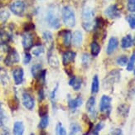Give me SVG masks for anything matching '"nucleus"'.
<instances>
[{
	"mask_svg": "<svg viewBox=\"0 0 135 135\" xmlns=\"http://www.w3.org/2000/svg\"><path fill=\"white\" fill-rule=\"evenodd\" d=\"M82 27L86 32H90L95 28V12L90 7H85L82 10Z\"/></svg>",
	"mask_w": 135,
	"mask_h": 135,
	"instance_id": "f257e3e1",
	"label": "nucleus"
},
{
	"mask_svg": "<svg viewBox=\"0 0 135 135\" xmlns=\"http://www.w3.org/2000/svg\"><path fill=\"white\" fill-rule=\"evenodd\" d=\"M62 20L64 24L69 27H74L75 26V15L73 9L69 6H65L62 8Z\"/></svg>",
	"mask_w": 135,
	"mask_h": 135,
	"instance_id": "f03ea898",
	"label": "nucleus"
},
{
	"mask_svg": "<svg viewBox=\"0 0 135 135\" xmlns=\"http://www.w3.org/2000/svg\"><path fill=\"white\" fill-rule=\"evenodd\" d=\"M9 8L12 13H14L15 15L22 16L26 9V4L22 0H15L14 2L10 4Z\"/></svg>",
	"mask_w": 135,
	"mask_h": 135,
	"instance_id": "7ed1b4c3",
	"label": "nucleus"
},
{
	"mask_svg": "<svg viewBox=\"0 0 135 135\" xmlns=\"http://www.w3.org/2000/svg\"><path fill=\"white\" fill-rule=\"evenodd\" d=\"M119 79H120V71H119L118 70H112L104 79V86L105 88H108L114 85L115 82H118Z\"/></svg>",
	"mask_w": 135,
	"mask_h": 135,
	"instance_id": "20e7f679",
	"label": "nucleus"
},
{
	"mask_svg": "<svg viewBox=\"0 0 135 135\" xmlns=\"http://www.w3.org/2000/svg\"><path fill=\"white\" fill-rule=\"evenodd\" d=\"M46 21H47L48 25L53 29H57L61 26L60 20L58 18V17L56 15V13L53 12V10L48 11L47 16H46Z\"/></svg>",
	"mask_w": 135,
	"mask_h": 135,
	"instance_id": "39448f33",
	"label": "nucleus"
},
{
	"mask_svg": "<svg viewBox=\"0 0 135 135\" xmlns=\"http://www.w3.org/2000/svg\"><path fill=\"white\" fill-rule=\"evenodd\" d=\"M111 101L112 99L108 95H103L100 99V103H99V110L104 114H109L111 109Z\"/></svg>",
	"mask_w": 135,
	"mask_h": 135,
	"instance_id": "423d86ee",
	"label": "nucleus"
},
{
	"mask_svg": "<svg viewBox=\"0 0 135 135\" xmlns=\"http://www.w3.org/2000/svg\"><path fill=\"white\" fill-rule=\"evenodd\" d=\"M104 14L106 15L109 18L116 19V18H119L120 17L121 13H120V10L118 8V6L116 4H112V5L109 6V7L105 9Z\"/></svg>",
	"mask_w": 135,
	"mask_h": 135,
	"instance_id": "0eeeda50",
	"label": "nucleus"
},
{
	"mask_svg": "<svg viewBox=\"0 0 135 135\" xmlns=\"http://www.w3.org/2000/svg\"><path fill=\"white\" fill-rule=\"evenodd\" d=\"M19 60H20V58H19V55L17 53V51L14 49H11L8 51V56L5 58L4 63L7 66H12V65H13V64L18 62Z\"/></svg>",
	"mask_w": 135,
	"mask_h": 135,
	"instance_id": "6e6552de",
	"label": "nucleus"
},
{
	"mask_svg": "<svg viewBox=\"0 0 135 135\" xmlns=\"http://www.w3.org/2000/svg\"><path fill=\"white\" fill-rule=\"evenodd\" d=\"M22 104L25 106V108H27L29 110H32L34 109L35 107V100L33 97L27 92H23L22 96Z\"/></svg>",
	"mask_w": 135,
	"mask_h": 135,
	"instance_id": "1a4fd4ad",
	"label": "nucleus"
},
{
	"mask_svg": "<svg viewBox=\"0 0 135 135\" xmlns=\"http://www.w3.org/2000/svg\"><path fill=\"white\" fill-rule=\"evenodd\" d=\"M22 44L23 48L25 50H29L33 46V37L32 35L28 32H26L24 34L22 35Z\"/></svg>",
	"mask_w": 135,
	"mask_h": 135,
	"instance_id": "9d476101",
	"label": "nucleus"
},
{
	"mask_svg": "<svg viewBox=\"0 0 135 135\" xmlns=\"http://www.w3.org/2000/svg\"><path fill=\"white\" fill-rule=\"evenodd\" d=\"M23 76H24V71L22 68L17 67L13 71V77L16 85H21L23 81Z\"/></svg>",
	"mask_w": 135,
	"mask_h": 135,
	"instance_id": "9b49d317",
	"label": "nucleus"
},
{
	"mask_svg": "<svg viewBox=\"0 0 135 135\" xmlns=\"http://www.w3.org/2000/svg\"><path fill=\"white\" fill-rule=\"evenodd\" d=\"M119 46V40L117 37H110L109 40V42H108V46H107V48H106V53L108 55L112 54L113 52L117 49Z\"/></svg>",
	"mask_w": 135,
	"mask_h": 135,
	"instance_id": "f8f14e48",
	"label": "nucleus"
},
{
	"mask_svg": "<svg viewBox=\"0 0 135 135\" xmlns=\"http://www.w3.org/2000/svg\"><path fill=\"white\" fill-rule=\"evenodd\" d=\"M86 110L88 111L92 117H95L96 111H95V98L91 96L86 102Z\"/></svg>",
	"mask_w": 135,
	"mask_h": 135,
	"instance_id": "ddd939ff",
	"label": "nucleus"
},
{
	"mask_svg": "<svg viewBox=\"0 0 135 135\" xmlns=\"http://www.w3.org/2000/svg\"><path fill=\"white\" fill-rule=\"evenodd\" d=\"M60 36L62 37V42L64 46H70L72 40V33L70 30H63L59 33Z\"/></svg>",
	"mask_w": 135,
	"mask_h": 135,
	"instance_id": "4468645a",
	"label": "nucleus"
},
{
	"mask_svg": "<svg viewBox=\"0 0 135 135\" xmlns=\"http://www.w3.org/2000/svg\"><path fill=\"white\" fill-rule=\"evenodd\" d=\"M75 52L72 51H67L62 56V63L64 66H67L68 64L74 61L75 58Z\"/></svg>",
	"mask_w": 135,
	"mask_h": 135,
	"instance_id": "2eb2a0df",
	"label": "nucleus"
},
{
	"mask_svg": "<svg viewBox=\"0 0 135 135\" xmlns=\"http://www.w3.org/2000/svg\"><path fill=\"white\" fill-rule=\"evenodd\" d=\"M83 103V100H82V98L80 96H78L75 99H70L68 100V106L70 109L75 110L77 108H79L80 105Z\"/></svg>",
	"mask_w": 135,
	"mask_h": 135,
	"instance_id": "dca6fc26",
	"label": "nucleus"
},
{
	"mask_svg": "<svg viewBox=\"0 0 135 135\" xmlns=\"http://www.w3.org/2000/svg\"><path fill=\"white\" fill-rule=\"evenodd\" d=\"M0 38L3 42H7L12 38V32L6 27L0 28Z\"/></svg>",
	"mask_w": 135,
	"mask_h": 135,
	"instance_id": "f3484780",
	"label": "nucleus"
},
{
	"mask_svg": "<svg viewBox=\"0 0 135 135\" xmlns=\"http://www.w3.org/2000/svg\"><path fill=\"white\" fill-rule=\"evenodd\" d=\"M42 38L44 40L45 43L48 46L49 51L52 50V48H53V37H52V34L50 32L46 31V32H43Z\"/></svg>",
	"mask_w": 135,
	"mask_h": 135,
	"instance_id": "a211bd4d",
	"label": "nucleus"
},
{
	"mask_svg": "<svg viewBox=\"0 0 135 135\" xmlns=\"http://www.w3.org/2000/svg\"><path fill=\"white\" fill-rule=\"evenodd\" d=\"M82 41H83V35L82 32L79 30L75 31L73 33L72 36V42L75 46H80L82 44Z\"/></svg>",
	"mask_w": 135,
	"mask_h": 135,
	"instance_id": "6ab92c4d",
	"label": "nucleus"
},
{
	"mask_svg": "<svg viewBox=\"0 0 135 135\" xmlns=\"http://www.w3.org/2000/svg\"><path fill=\"white\" fill-rule=\"evenodd\" d=\"M133 45V38L131 35H126L121 40V47L123 49H128L131 47Z\"/></svg>",
	"mask_w": 135,
	"mask_h": 135,
	"instance_id": "aec40b11",
	"label": "nucleus"
},
{
	"mask_svg": "<svg viewBox=\"0 0 135 135\" xmlns=\"http://www.w3.org/2000/svg\"><path fill=\"white\" fill-rule=\"evenodd\" d=\"M69 85H71L73 89L77 91L80 89L81 85H82V80L79 77H75V76H72V77L70 78L69 80Z\"/></svg>",
	"mask_w": 135,
	"mask_h": 135,
	"instance_id": "412c9836",
	"label": "nucleus"
},
{
	"mask_svg": "<svg viewBox=\"0 0 135 135\" xmlns=\"http://www.w3.org/2000/svg\"><path fill=\"white\" fill-rule=\"evenodd\" d=\"M24 125L22 122L17 121L13 124V135H23L24 133Z\"/></svg>",
	"mask_w": 135,
	"mask_h": 135,
	"instance_id": "4be33fe9",
	"label": "nucleus"
},
{
	"mask_svg": "<svg viewBox=\"0 0 135 135\" xmlns=\"http://www.w3.org/2000/svg\"><path fill=\"white\" fill-rule=\"evenodd\" d=\"M90 51L93 56H97L100 52V46L96 41H93L90 44Z\"/></svg>",
	"mask_w": 135,
	"mask_h": 135,
	"instance_id": "5701e85b",
	"label": "nucleus"
},
{
	"mask_svg": "<svg viewBox=\"0 0 135 135\" xmlns=\"http://www.w3.org/2000/svg\"><path fill=\"white\" fill-rule=\"evenodd\" d=\"M99 89V81L98 75H95L92 79V84H91V93L92 94H96L98 93Z\"/></svg>",
	"mask_w": 135,
	"mask_h": 135,
	"instance_id": "b1692460",
	"label": "nucleus"
},
{
	"mask_svg": "<svg viewBox=\"0 0 135 135\" xmlns=\"http://www.w3.org/2000/svg\"><path fill=\"white\" fill-rule=\"evenodd\" d=\"M0 81L2 82L3 85H7L9 82L8 73L3 68H0Z\"/></svg>",
	"mask_w": 135,
	"mask_h": 135,
	"instance_id": "393cba45",
	"label": "nucleus"
},
{
	"mask_svg": "<svg viewBox=\"0 0 135 135\" xmlns=\"http://www.w3.org/2000/svg\"><path fill=\"white\" fill-rule=\"evenodd\" d=\"M41 71H42V65L41 64H35L31 68V73L34 78H37Z\"/></svg>",
	"mask_w": 135,
	"mask_h": 135,
	"instance_id": "a878e982",
	"label": "nucleus"
},
{
	"mask_svg": "<svg viewBox=\"0 0 135 135\" xmlns=\"http://www.w3.org/2000/svg\"><path fill=\"white\" fill-rule=\"evenodd\" d=\"M118 112L123 117H127L129 112V106L127 104H121L118 108Z\"/></svg>",
	"mask_w": 135,
	"mask_h": 135,
	"instance_id": "bb28decb",
	"label": "nucleus"
},
{
	"mask_svg": "<svg viewBox=\"0 0 135 135\" xmlns=\"http://www.w3.org/2000/svg\"><path fill=\"white\" fill-rule=\"evenodd\" d=\"M81 128L77 124H72L70 125V132L69 135H80Z\"/></svg>",
	"mask_w": 135,
	"mask_h": 135,
	"instance_id": "cd10ccee",
	"label": "nucleus"
},
{
	"mask_svg": "<svg viewBox=\"0 0 135 135\" xmlns=\"http://www.w3.org/2000/svg\"><path fill=\"white\" fill-rule=\"evenodd\" d=\"M49 124V117L47 115H45L43 117H42V119H41L40 123H39V125L38 127L42 129H44L46 127L48 126Z\"/></svg>",
	"mask_w": 135,
	"mask_h": 135,
	"instance_id": "c85d7f7f",
	"label": "nucleus"
},
{
	"mask_svg": "<svg viewBox=\"0 0 135 135\" xmlns=\"http://www.w3.org/2000/svg\"><path fill=\"white\" fill-rule=\"evenodd\" d=\"M134 65H135V52L131 55L129 60L128 61V64H127V70L128 71H131L133 70V67H134Z\"/></svg>",
	"mask_w": 135,
	"mask_h": 135,
	"instance_id": "c756f323",
	"label": "nucleus"
},
{
	"mask_svg": "<svg viewBox=\"0 0 135 135\" xmlns=\"http://www.w3.org/2000/svg\"><path fill=\"white\" fill-rule=\"evenodd\" d=\"M81 62H82V65H83L85 67H88L90 66V56L89 54L85 53L81 56Z\"/></svg>",
	"mask_w": 135,
	"mask_h": 135,
	"instance_id": "7c9ffc66",
	"label": "nucleus"
},
{
	"mask_svg": "<svg viewBox=\"0 0 135 135\" xmlns=\"http://www.w3.org/2000/svg\"><path fill=\"white\" fill-rule=\"evenodd\" d=\"M48 62L49 64L51 66H53V67H56L58 66V60H57V58L56 57L55 55H53L52 53H49L48 55Z\"/></svg>",
	"mask_w": 135,
	"mask_h": 135,
	"instance_id": "2f4dec72",
	"label": "nucleus"
},
{
	"mask_svg": "<svg viewBox=\"0 0 135 135\" xmlns=\"http://www.w3.org/2000/svg\"><path fill=\"white\" fill-rule=\"evenodd\" d=\"M56 135H66V130L61 124V123H58L56 127Z\"/></svg>",
	"mask_w": 135,
	"mask_h": 135,
	"instance_id": "473e14b6",
	"label": "nucleus"
},
{
	"mask_svg": "<svg viewBox=\"0 0 135 135\" xmlns=\"http://www.w3.org/2000/svg\"><path fill=\"white\" fill-rule=\"evenodd\" d=\"M104 127V123H102V122L99 123V124H97L95 126V128H94L93 129L91 130V132H90L91 135H99V131H100Z\"/></svg>",
	"mask_w": 135,
	"mask_h": 135,
	"instance_id": "72a5a7b5",
	"label": "nucleus"
},
{
	"mask_svg": "<svg viewBox=\"0 0 135 135\" xmlns=\"http://www.w3.org/2000/svg\"><path fill=\"white\" fill-rule=\"evenodd\" d=\"M44 52V47L42 45H39V46H37L36 47H34L32 49V54L36 56H41L42 53Z\"/></svg>",
	"mask_w": 135,
	"mask_h": 135,
	"instance_id": "f704fd0d",
	"label": "nucleus"
},
{
	"mask_svg": "<svg viewBox=\"0 0 135 135\" xmlns=\"http://www.w3.org/2000/svg\"><path fill=\"white\" fill-rule=\"evenodd\" d=\"M128 59L126 56H121L119 57H118V59H117L116 62L118 65L121 66H127L128 64Z\"/></svg>",
	"mask_w": 135,
	"mask_h": 135,
	"instance_id": "c9c22d12",
	"label": "nucleus"
},
{
	"mask_svg": "<svg viewBox=\"0 0 135 135\" xmlns=\"http://www.w3.org/2000/svg\"><path fill=\"white\" fill-rule=\"evenodd\" d=\"M9 17H10V13L8 10L3 9V10L0 11V20H1L2 22H5L9 18Z\"/></svg>",
	"mask_w": 135,
	"mask_h": 135,
	"instance_id": "e433bc0d",
	"label": "nucleus"
},
{
	"mask_svg": "<svg viewBox=\"0 0 135 135\" xmlns=\"http://www.w3.org/2000/svg\"><path fill=\"white\" fill-rule=\"evenodd\" d=\"M127 21L128 22L130 28L135 29V14H130L127 17Z\"/></svg>",
	"mask_w": 135,
	"mask_h": 135,
	"instance_id": "4c0bfd02",
	"label": "nucleus"
},
{
	"mask_svg": "<svg viewBox=\"0 0 135 135\" xmlns=\"http://www.w3.org/2000/svg\"><path fill=\"white\" fill-rule=\"evenodd\" d=\"M127 9L130 13H135V0H128L127 1Z\"/></svg>",
	"mask_w": 135,
	"mask_h": 135,
	"instance_id": "58836bf2",
	"label": "nucleus"
},
{
	"mask_svg": "<svg viewBox=\"0 0 135 135\" xmlns=\"http://www.w3.org/2000/svg\"><path fill=\"white\" fill-rule=\"evenodd\" d=\"M57 90H58V85H56L54 89L52 90L50 93V99L51 100L53 103V105H55V99H56V92H57Z\"/></svg>",
	"mask_w": 135,
	"mask_h": 135,
	"instance_id": "ea45409f",
	"label": "nucleus"
},
{
	"mask_svg": "<svg viewBox=\"0 0 135 135\" xmlns=\"http://www.w3.org/2000/svg\"><path fill=\"white\" fill-rule=\"evenodd\" d=\"M31 60H32L31 54L28 53V52H26V53L24 54V56H23V63H24L25 65H27V64H28L31 61Z\"/></svg>",
	"mask_w": 135,
	"mask_h": 135,
	"instance_id": "a19ab883",
	"label": "nucleus"
},
{
	"mask_svg": "<svg viewBox=\"0 0 135 135\" xmlns=\"http://www.w3.org/2000/svg\"><path fill=\"white\" fill-rule=\"evenodd\" d=\"M109 135H124V133L120 128H114L113 130L110 131Z\"/></svg>",
	"mask_w": 135,
	"mask_h": 135,
	"instance_id": "79ce46f5",
	"label": "nucleus"
},
{
	"mask_svg": "<svg viewBox=\"0 0 135 135\" xmlns=\"http://www.w3.org/2000/svg\"><path fill=\"white\" fill-rule=\"evenodd\" d=\"M38 98H39V100H42L45 98V94H44V90H43V88L42 87L41 89L38 90Z\"/></svg>",
	"mask_w": 135,
	"mask_h": 135,
	"instance_id": "37998d69",
	"label": "nucleus"
},
{
	"mask_svg": "<svg viewBox=\"0 0 135 135\" xmlns=\"http://www.w3.org/2000/svg\"><path fill=\"white\" fill-rule=\"evenodd\" d=\"M3 135H9V130L7 128H5L4 127V128H3V133H2Z\"/></svg>",
	"mask_w": 135,
	"mask_h": 135,
	"instance_id": "c03bdc74",
	"label": "nucleus"
},
{
	"mask_svg": "<svg viewBox=\"0 0 135 135\" xmlns=\"http://www.w3.org/2000/svg\"><path fill=\"white\" fill-rule=\"evenodd\" d=\"M0 111H2V104L0 103Z\"/></svg>",
	"mask_w": 135,
	"mask_h": 135,
	"instance_id": "a18cd8bd",
	"label": "nucleus"
},
{
	"mask_svg": "<svg viewBox=\"0 0 135 135\" xmlns=\"http://www.w3.org/2000/svg\"><path fill=\"white\" fill-rule=\"evenodd\" d=\"M133 44L135 45V38H134V40H133Z\"/></svg>",
	"mask_w": 135,
	"mask_h": 135,
	"instance_id": "49530a36",
	"label": "nucleus"
},
{
	"mask_svg": "<svg viewBox=\"0 0 135 135\" xmlns=\"http://www.w3.org/2000/svg\"><path fill=\"white\" fill-rule=\"evenodd\" d=\"M30 135H34V133H31Z\"/></svg>",
	"mask_w": 135,
	"mask_h": 135,
	"instance_id": "de8ad7c7",
	"label": "nucleus"
},
{
	"mask_svg": "<svg viewBox=\"0 0 135 135\" xmlns=\"http://www.w3.org/2000/svg\"><path fill=\"white\" fill-rule=\"evenodd\" d=\"M134 75H135V68H134Z\"/></svg>",
	"mask_w": 135,
	"mask_h": 135,
	"instance_id": "09e8293b",
	"label": "nucleus"
}]
</instances>
